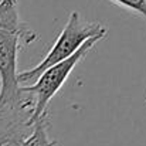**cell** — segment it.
Here are the masks:
<instances>
[{
	"mask_svg": "<svg viewBox=\"0 0 146 146\" xmlns=\"http://www.w3.org/2000/svg\"><path fill=\"white\" fill-rule=\"evenodd\" d=\"M17 0H0V29L14 33L24 46H30L37 40V33L20 20Z\"/></svg>",
	"mask_w": 146,
	"mask_h": 146,
	"instance_id": "cell-4",
	"label": "cell"
},
{
	"mask_svg": "<svg viewBox=\"0 0 146 146\" xmlns=\"http://www.w3.org/2000/svg\"><path fill=\"white\" fill-rule=\"evenodd\" d=\"M23 146H57V142L48 136V113L38 118L33 125Z\"/></svg>",
	"mask_w": 146,
	"mask_h": 146,
	"instance_id": "cell-6",
	"label": "cell"
},
{
	"mask_svg": "<svg viewBox=\"0 0 146 146\" xmlns=\"http://www.w3.org/2000/svg\"><path fill=\"white\" fill-rule=\"evenodd\" d=\"M111 1L131 11H135L146 19V0H111Z\"/></svg>",
	"mask_w": 146,
	"mask_h": 146,
	"instance_id": "cell-7",
	"label": "cell"
},
{
	"mask_svg": "<svg viewBox=\"0 0 146 146\" xmlns=\"http://www.w3.org/2000/svg\"><path fill=\"white\" fill-rule=\"evenodd\" d=\"M145 105H146V97H145Z\"/></svg>",
	"mask_w": 146,
	"mask_h": 146,
	"instance_id": "cell-8",
	"label": "cell"
},
{
	"mask_svg": "<svg viewBox=\"0 0 146 146\" xmlns=\"http://www.w3.org/2000/svg\"><path fill=\"white\" fill-rule=\"evenodd\" d=\"M106 36V29L95 21H87L78 11H71L70 17L57 37L55 43L47 55L33 68L19 72V82L21 87L31 85L40 77V74L48 67L71 57L87 40L95 36Z\"/></svg>",
	"mask_w": 146,
	"mask_h": 146,
	"instance_id": "cell-2",
	"label": "cell"
},
{
	"mask_svg": "<svg viewBox=\"0 0 146 146\" xmlns=\"http://www.w3.org/2000/svg\"><path fill=\"white\" fill-rule=\"evenodd\" d=\"M31 126L21 113H0V146H23Z\"/></svg>",
	"mask_w": 146,
	"mask_h": 146,
	"instance_id": "cell-5",
	"label": "cell"
},
{
	"mask_svg": "<svg viewBox=\"0 0 146 146\" xmlns=\"http://www.w3.org/2000/svg\"><path fill=\"white\" fill-rule=\"evenodd\" d=\"M106 36H95L90 40H87L80 48L77 50L71 57L54 64L48 67L47 70H44L40 77L36 80L34 84L31 85H26L21 87V90L24 92L31 94L34 98V112L29 121L30 126L43 115L47 113V105L48 102L52 99V97L61 90V87L65 84V81L68 80L70 74L72 72V70L77 67V64L92 50V47L97 44L98 41H101L102 38H105Z\"/></svg>",
	"mask_w": 146,
	"mask_h": 146,
	"instance_id": "cell-3",
	"label": "cell"
},
{
	"mask_svg": "<svg viewBox=\"0 0 146 146\" xmlns=\"http://www.w3.org/2000/svg\"><path fill=\"white\" fill-rule=\"evenodd\" d=\"M19 48L20 37L0 29V113H21L30 121L36 104L19 82Z\"/></svg>",
	"mask_w": 146,
	"mask_h": 146,
	"instance_id": "cell-1",
	"label": "cell"
}]
</instances>
